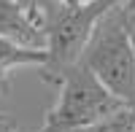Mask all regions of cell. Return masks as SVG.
I'll return each instance as SVG.
<instances>
[{
  "mask_svg": "<svg viewBox=\"0 0 135 132\" xmlns=\"http://www.w3.org/2000/svg\"><path fill=\"white\" fill-rule=\"evenodd\" d=\"M8 89H11V78H8V70H0V100L8 94Z\"/></svg>",
  "mask_w": 135,
  "mask_h": 132,
  "instance_id": "9",
  "label": "cell"
},
{
  "mask_svg": "<svg viewBox=\"0 0 135 132\" xmlns=\"http://www.w3.org/2000/svg\"><path fill=\"white\" fill-rule=\"evenodd\" d=\"M8 129H14V127H11V121H8L3 113H0V132H8Z\"/></svg>",
  "mask_w": 135,
  "mask_h": 132,
  "instance_id": "10",
  "label": "cell"
},
{
  "mask_svg": "<svg viewBox=\"0 0 135 132\" xmlns=\"http://www.w3.org/2000/svg\"><path fill=\"white\" fill-rule=\"evenodd\" d=\"M0 38H11L22 46L41 49V51H46V46H49L46 30L38 27L19 8L16 0H0Z\"/></svg>",
  "mask_w": 135,
  "mask_h": 132,
  "instance_id": "4",
  "label": "cell"
},
{
  "mask_svg": "<svg viewBox=\"0 0 135 132\" xmlns=\"http://www.w3.org/2000/svg\"><path fill=\"white\" fill-rule=\"evenodd\" d=\"M49 51L30 49L11 38H0V70H14V68H46Z\"/></svg>",
  "mask_w": 135,
  "mask_h": 132,
  "instance_id": "5",
  "label": "cell"
},
{
  "mask_svg": "<svg viewBox=\"0 0 135 132\" xmlns=\"http://www.w3.org/2000/svg\"><path fill=\"white\" fill-rule=\"evenodd\" d=\"M41 75L46 84L57 86V103L43 116L38 132H81L124 108V103H119L84 62L54 73L41 70Z\"/></svg>",
  "mask_w": 135,
  "mask_h": 132,
  "instance_id": "1",
  "label": "cell"
},
{
  "mask_svg": "<svg viewBox=\"0 0 135 132\" xmlns=\"http://www.w3.org/2000/svg\"><path fill=\"white\" fill-rule=\"evenodd\" d=\"M16 3L38 27H46V19L51 16V11L57 8L62 0H16Z\"/></svg>",
  "mask_w": 135,
  "mask_h": 132,
  "instance_id": "7",
  "label": "cell"
},
{
  "mask_svg": "<svg viewBox=\"0 0 135 132\" xmlns=\"http://www.w3.org/2000/svg\"><path fill=\"white\" fill-rule=\"evenodd\" d=\"M81 132H135V105L119 108L108 119H103V121H97V124L86 127Z\"/></svg>",
  "mask_w": 135,
  "mask_h": 132,
  "instance_id": "6",
  "label": "cell"
},
{
  "mask_svg": "<svg viewBox=\"0 0 135 132\" xmlns=\"http://www.w3.org/2000/svg\"><path fill=\"white\" fill-rule=\"evenodd\" d=\"M122 11H124V24H127V32H130V40L135 46V0H127L122 6Z\"/></svg>",
  "mask_w": 135,
  "mask_h": 132,
  "instance_id": "8",
  "label": "cell"
},
{
  "mask_svg": "<svg viewBox=\"0 0 135 132\" xmlns=\"http://www.w3.org/2000/svg\"><path fill=\"white\" fill-rule=\"evenodd\" d=\"M122 3L124 0H92V3H84V6L60 3L46 19V27H43L49 38V46H46L49 65L43 68V73H54V70L81 62L89 40L95 38L97 24Z\"/></svg>",
  "mask_w": 135,
  "mask_h": 132,
  "instance_id": "3",
  "label": "cell"
},
{
  "mask_svg": "<svg viewBox=\"0 0 135 132\" xmlns=\"http://www.w3.org/2000/svg\"><path fill=\"white\" fill-rule=\"evenodd\" d=\"M122 6H116L97 24L95 38L89 40L81 62L97 75L100 84L119 103L135 105V46L130 40Z\"/></svg>",
  "mask_w": 135,
  "mask_h": 132,
  "instance_id": "2",
  "label": "cell"
},
{
  "mask_svg": "<svg viewBox=\"0 0 135 132\" xmlns=\"http://www.w3.org/2000/svg\"><path fill=\"white\" fill-rule=\"evenodd\" d=\"M65 6H84V3H92V0H62Z\"/></svg>",
  "mask_w": 135,
  "mask_h": 132,
  "instance_id": "11",
  "label": "cell"
}]
</instances>
